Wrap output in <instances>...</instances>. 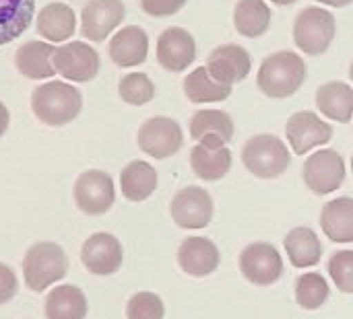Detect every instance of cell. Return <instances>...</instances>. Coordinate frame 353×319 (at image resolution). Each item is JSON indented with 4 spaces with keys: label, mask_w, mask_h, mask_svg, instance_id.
<instances>
[{
    "label": "cell",
    "mask_w": 353,
    "mask_h": 319,
    "mask_svg": "<svg viewBox=\"0 0 353 319\" xmlns=\"http://www.w3.org/2000/svg\"><path fill=\"white\" fill-rule=\"evenodd\" d=\"M308 74L306 62L300 54L283 50L267 56L259 68L256 85L263 95L271 99H285L298 93Z\"/></svg>",
    "instance_id": "cell-1"
},
{
    "label": "cell",
    "mask_w": 353,
    "mask_h": 319,
    "mask_svg": "<svg viewBox=\"0 0 353 319\" xmlns=\"http://www.w3.org/2000/svg\"><path fill=\"white\" fill-rule=\"evenodd\" d=\"M35 118L48 126H64L77 120L83 109V95L77 87L62 80H48L31 95Z\"/></svg>",
    "instance_id": "cell-2"
},
{
    "label": "cell",
    "mask_w": 353,
    "mask_h": 319,
    "mask_svg": "<svg viewBox=\"0 0 353 319\" xmlns=\"http://www.w3.org/2000/svg\"><path fill=\"white\" fill-rule=\"evenodd\" d=\"M68 272V258L58 243H33L23 258V276L27 289L41 293L54 283L62 280Z\"/></svg>",
    "instance_id": "cell-3"
},
{
    "label": "cell",
    "mask_w": 353,
    "mask_h": 319,
    "mask_svg": "<svg viewBox=\"0 0 353 319\" xmlns=\"http://www.w3.org/2000/svg\"><path fill=\"white\" fill-rule=\"evenodd\" d=\"M244 167L261 179H275L292 165L288 144L275 134H256L242 148Z\"/></svg>",
    "instance_id": "cell-4"
},
{
    "label": "cell",
    "mask_w": 353,
    "mask_h": 319,
    "mask_svg": "<svg viewBox=\"0 0 353 319\" xmlns=\"http://www.w3.org/2000/svg\"><path fill=\"white\" fill-rule=\"evenodd\" d=\"M337 33L335 14L321 6H306L294 21V41L308 56H321L329 50Z\"/></svg>",
    "instance_id": "cell-5"
},
{
    "label": "cell",
    "mask_w": 353,
    "mask_h": 319,
    "mask_svg": "<svg viewBox=\"0 0 353 319\" xmlns=\"http://www.w3.org/2000/svg\"><path fill=\"white\" fill-rule=\"evenodd\" d=\"M304 184L310 192L325 196L339 190L345 182V163L343 157L333 148H321L310 155L302 169Z\"/></svg>",
    "instance_id": "cell-6"
},
{
    "label": "cell",
    "mask_w": 353,
    "mask_h": 319,
    "mask_svg": "<svg viewBox=\"0 0 353 319\" xmlns=\"http://www.w3.org/2000/svg\"><path fill=\"white\" fill-rule=\"evenodd\" d=\"M139 148L153 159H168L176 155L184 144V132L180 124L165 116L149 118L139 130Z\"/></svg>",
    "instance_id": "cell-7"
},
{
    "label": "cell",
    "mask_w": 353,
    "mask_h": 319,
    "mask_svg": "<svg viewBox=\"0 0 353 319\" xmlns=\"http://www.w3.org/2000/svg\"><path fill=\"white\" fill-rule=\"evenodd\" d=\"M74 202L85 214H103L116 202V188L110 173L101 169H89L74 182Z\"/></svg>",
    "instance_id": "cell-8"
},
{
    "label": "cell",
    "mask_w": 353,
    "mask_h": 319,
    "mask_svg": "<svg viewBox=\"0 0 353 319\" xmlns=\"http://www.w3.org/2000/svg\"><path fill=\"white\" fill-rule=\"evenodd\" d=\"M240 270L248 283L256 287H269L281 278L283 260L271 243L256 241L246 245L240 254Z\"/></svg>",
    "instance_id": "cell-9"
},
{
    "label": "cell",
    "mask_w": 353,
    "mask_h": 319,
    "mask_svg": "<svg viewBox=\"0 0 353 319\" xmlns=\"http://www.w3.org/2000/svg\"><path fill=\"white\" fill-rule=\"evenodd\" d=\"M52 62L56 72L74 82H87L95 78L101 66L99 54L83 41H72L62 47H56Z\"/></svg>",
    "instance_id": "cell-10"
},
{
    "label": "cell",
    "mask_w": 353,
    "mask_h": 319,
    "mask_svg": "<svg viewBox=\"0 0 353 319\" xmlns=\"http://www.w3.org/2000/svg\"><path fill=\"white\" fill-rule=\"evenodd\" d=\"M170 212L180 229H205L213 219V200L207 190L188 186L174 196Z\"/></svg>",
    "instance_id": "cell-11"
},
{
    "label": "cell",
    "mask_w": 353,
    "mask_h": 319,
    "mask_svg": "<svg viewBox=\"0 0 353 319\" xmlns=\"http://www.w3.org/2000/svg\"><path fill=\"white\" fill-rule=\"evenodd\" d=\"M190 167L199 179L217 182L232 169V151L219 136H205L190 151Z\"/></svg>",
    "instance_id": "cell-12"
},
{
    "label": "cell",
    "mask_w": 353,
    "mask_h": 319,
    "mask_svg": "<svg viewBox=\"0 0 353 319\" xmlns=\"http://www.w3.org/2000/svg\"><path fill=\"white\" fill-rule=\"evenodd\" d=\"M285 134L292 151L296 155H306L312 148L327 144L333 138V128L314 111H296L285 124Z\"/></svg>",
    "instance_id": "cell-13"
},
{
    "label": "cell",
    "mask_w": 353,
    "mask_h": 319,
    "mask_svg": "<svg viewBox=\"0 0 353 319\" xmlns=\"http://www.w3.org/2000/svg\"><path fill=\"white\" fill-rule=\"evenodd\" d=\"M207 70L217 82L234 87L236 82H242L250 74L252 60H250V54L242 45L225 43V45L215 47L209 54Z\"/></svg>",
    "instance_id": "cell-14"
},
{
    "label": "cell",
    "mask_w": 353,
    "mask_h": 319,
    "mask_svg": "<svg viewBox=\"0 0 353 319\" xmlns=\"http://www.w3.org/2000/svg\"><path fill=\"white\" fill-rule=\"evenodd\" d=\"M124 14L122 0H89L81 12V33L99 43L124 21Z\"/></svg>",
    "instance_id": "cell-15"
},
{
    "label": "cell",
    "mask_w": 353,
    "mask_h": 319,
    "mask_svg": "<svg viewBox=\"0 0 353 319\" xmlns=\"http://www.w3.org/2000/svg\"><path fill=\"white\" fill-rule=\"evenodd\" d=\"M196 58V41L182 27H168L157 39V62L170 72H184Z\"/></svg>",
    "instance_id": "cell-16"
},
{
    "label": "cell",
    "mask_w": 353,
    "mask_h": 319,
    "mask_svg": "<svg viewBox=\"0 0 353 319\" xmlns=\"http://www.w3.org/2000/svg\"><path fill=\"white\" fill-rule=\"evenodd\" d=\"M122 245L110 233H95L91 235L81 250L83 266L95 276H110L120 270L122 266Z\"/></svg>",
    "instance_id": "cell-17"
},
{
    "label": "cell",
    "mask_w": 353,
    "mask_h": 319,
    "mask_svg": "<svg viewBox=\"0 0 353 319\" xmlns=\"http://www.w3.org/2000/svg\"><path fill=\"white\" fill-rule=\"evenodd\" d=\"M221 256L217 245L207 237H188L178 250V264L182 272L194 278L213 274L219 268Z\"/></svg>",
    "instance_id": "cell-18"
},
{
    "label": "cell",
    "mask_w": 353,
    "mask_h": 319,
    "mask_svg": "<svg viewBox=\"0 0 353 319\" xmlns=\"http://www.w3.org/2000/svg\"><path fill=\"white\" fill-rule=\"evenodd\" d=\"M108 50H110V58L118 66L122 68L139 66L149 56V35L143 27L128 25L112 37Z\"/></svg>",
    "instance_id": "cell-19"
},
{
    "label": "cell",
    "mask_w": 353,
    "mask_h": 319,
    "mask_svg": "<svg viewBox=\"0 0 353 319\" xmlns=\"http://www.w3.org/2000/svg\"><path fill=\"white\" fill-rule=\"evenodd\" d=\"M54 52H56V47L48 45L43 41H27L14 54V66L23 76H27L31 80L52 78L56 74V68L52 62Z\"/></svg>",
    "instance_id": "cell-20"
},
{
    "label": "cell",
    "mask_w": 353,
    "mask_h": 319,
    "mask_svg": "<svg viewBox=\"0 0 353 319\" xmlns=\"http://www.w3.org/2000/svg\"><path fill=\"white\" fill-rule=\"evenodd\" d=\"M316 107L329 120L347 124L353 118V89L341 80L321 85L316 89Z\"/></svg>",
    "instance_id": "cell-21"
},
{
    "label": "cell",
    "mask_w": 353,
    "mask_h": 319,
    "mask_svg": "<svg viewBox=\"0 0 353 319\" xmlns=\"http://www.w3.org/2000/svg\"><path fill=\"white\" fill-rule=\"evenodd\" d=\"M321 227L335 243H353V198L341 196L325 204Z\"/></svg>",
    "instance_id": "cell-22"
},
{
    "label": "cell",
    "mask_w": 353,
    "mask_h": 319,
    "mask_svg": "<svg viewBox=\"0 0 353 319\" xmlns=\"http://www.w3.org/2000/svg\"><path fill=\"white\" fill-rule=\"evenodd\" d=\"M283 248L288 252L292 266H296V268L316 266L323 256V243L310 227L292 229L283 239Z\"/></svg>",
    "instance_id": "cell-23"
},
{
    "label": "cell",
    "mask_w": 353,
    "mask_h": 319,
    "mask_svg": "<svg viewBox=\"0 0 353 319\" xmlns=\"http://www.w3.org/2000/svg\"><path fill=\"white\" fill-rule=\"evenodd\" d=\"M48 319H85L87 318V297L74 285H62L48 293L46 299Z\"/></svg>",
    "instance_id": "cell-24"
},
{
    "label": "cell",
    "mask_w": 353,
    "mask_h": 319,
    "mask_svg": "<svg viewBox=\"0 0 353 319\" xmlns=\"http://www.w3.org/2000/svg\"><path fill=\"white\" fill-rule=\"evenodd\" d=\"M120 188L126 200L143 202L157 190V171L147 161H130L120 173Z\"/></svg>",
    "instance_id": "cell-25"
},
{
    "label": "cell",
    "mask_w": 353,
    "mask_h": 319,
    "mask_svg": "<svg viewBox=\"0 0 353 319\" xmlns=\"http://www.w3.org/2000/svg\"><path fill=\"white\" fill-rule=\"evenodd\" d=\"M74 10L64 2H50L37 14V31L50 41H64L74 33Z\"/></svg>",
    "instance_id": "cell-26"
},
{
    "label": "cell",
    "mask_w": 353,
    "mask_h": 319,
    "mask_svg": "<svg viewBox=\"0 0 353 319\" xmlns=\"http://www.w3.org/2000/svg\"><path fill=\"white\" fill-rule=\"evenodd\" d=\"M35 0H0V45L21 37L33 19Z\"/></svg>",
    "instance_id": "cell-27"
},
{
    "label": "cell",
    "mask_w": 353,
    "mask_h": 319,
    "mask_svg": "<svg viewBox=\"0 0 353 319\" xmlns=\"http://www.w3.org/2000/svg\"><path fill=\"white\" fill-rule=\"evenodd\" d=\"M182 89H184L186 99L192 101V103H219V101H225L232 95V87L217 82L209 74L207 66L194 68L184 78Z\"/></svg>",
    "instance_id": "cell-28"
},
{
    "label": "cell",
    "mask_w": 353,
    "mask_h": 319,
    "mask_svg": "<svg viewBox=\"0 0 353 319\" xmlns=\"http://www.w3.org/2000/svg\"><path fill=\"white\" fill-rule=\"evenodd\" d=\"M234 25L244 37H261L271 25V8L265 0H238L234 8Z\"/></svg>",
    "instance_id": "cell-29"
},
{
    "label": "cell",
    "mask_w": 353,
    "mask_h": 319,
    "mask_svg": "<svg viewBox=\"0 0 353 319\" xmlns=\"http://www.w3.org/2000/svg\"><path fill=\"white\" fill-rule=\"evenodd\" d=\"M190 136L192 140H201L205 136H219L230 142L234 138V120L219 109H201L190 118Z\"/></svg>",
    "instance_id": "cell-30"
},
{
    "label": "cell",
    "mask_w": 353,
    "mask_h": 319,
    "mask_svg": "<svg viewBox=\"0 0 353 319\" xmlns=\"http://www.w3.org/2000/svg\"><path fill=\"white\" fill-rule=\"evenodd\" d=\"M327 299H329V285L321 274L308 272L296 280V303L302 309L308 311L321 309L327 303Z\"/></svg>",
    "instance_id": "cell-31"
},
{
    "label": "cell",
    "mask_w": 353,
    "mask_h": 319,
    "mask_svg": "<svg viewBox=\"0 0 353 319\" xmlns=\"http://www.w3.org/2000/svg\"><path fill=\"white\" fill-rule=\"evenodd\" d=\"M118 95L128 105H145L155 97V85L145 72H130L120 78Z\"/></svg>",
    "instance_id": "cell-32"
},
{
    "label": "cell",
    "mask_w": 353,
    "mask_h": 319,
    "mask_svg": "<svg viewBox=\"0 0 353 319\" xmlns=\"http://www.w3.org/2000/svg\"><path fill=\"white\" fill-rule=\"evenodd\" d=\"M165 307L159 295L143 291L128 299L126 303V318L128 319H163Z\"/></svg>",
    "instance_id": "cell-33"
},
{
    "label": "cell",
    "mask_w": 353,
    "mask_h": 319,
    "mask_svg": "<svg viewBox=\"0 0 353 319\" xmlns=\"http://www.w3.org/2000/svg\"><path fill=\"white\" fill-rule=\"evenodd\" d=\"M329 274L341 293L353 295V252H335L329 260Z\"/></svg>",
    "instance_id": "cell-34"
},
{
    "label": "cell",
    "mask_w": 353,
    "mask_h": 319,
    "mask_svg": "<svg viewBox=\"0 0 353 319\" xmlns=\"http://www.w3.org/2000/svg\"><path fill=\"white\" fill-rule=\"evenodd\" d=\"M188 0H141V6L151 16H170L184 8Z\"/></svg>",
    "instance_id": "cell-35"
},
{
    "label": "cell",
    "mask_w": 353,
    "mask_h": 319,
    "mask_svg": "<svg viewBox=\"0 0 353 319\" xmlns=\"http://www.w3.org/2000/svg\"><path fill=\"white\" fill-rule=\"evenodd\" d=\"M17 291H19V283L14 272L6 264H0V305L8 303L17 295Z\"/></svg>",
    "instance_id": "cell-36"
},
{
    "label": "cell",
    "mask_w": 353,
    "mask_h": 319,
    "mask_svg": "<svg viewBox=\"0 0 353 319\" xmlns=\"http://www.w3.org/2000/svg\"><path fill=\"white\" fill-rule=\"evenodd\" d=\"M8 122H10V116H8V109H6V105L0 101V136L6 132V128H8Z\"/></svg>",
    "instance_id": "cell-37"
},
{
    "label": "cell",
    "mask_w": 353,
    "mask_h": 319,
    "mask_svg": "<svg viewBox=\"0 0 353 319\" xmlns=\"http://www.w3.org/2000/svg\"><path fill=\"white\" fill-rule=\"evenodd\" d=\"M316 2H323V4H329V6H337V8H341V6L352 4L353 0H316Z\"/></svg>",
    "instance_id": "cell-38"
},
{
    "label": "cell",
    "mask_w": 353,
    "mask_h": 319,
    "mask_svg": "<svg viewBox=\"0 0 353 319\" xmlns=\"http://www.w3.org/2000/svg\"><path fill=\"white\" fill-rule=\"evenodd\" d=\"M273 4H277V6H288V4H294L296 0H271Z\"/></svg>",
    "instance_id": "cell-39"
},
{
    "label": "cell",
    "mask_w": 353,
    "mask_h": 319,
    "mask_svg": "<svg viewBox=\"0 0 353 319\" xmlns=\"http://www.w3.org/2000/svg\"><path fill=\"white\" fill-rule=\"evenodd\" d=\"M350 76H352V80H353V62H352V66H350Z\"/></svg>",
    "instance_id": "cell-40"
},
{
    "label": "cell",
    "mask_w": 353,
    "mask_h": 319,
    "mask_svg": "<svg viewBox=\"0 0 353 319\" xmlns=\"http://www.w3.org/2000/svg\"><path fill=\"white\" fill-rule=\"evenodd\" d=\"M352 171H353V157H352Z\"/></svg>",
    "instance_id": "cell-41"
}]
</instances>
